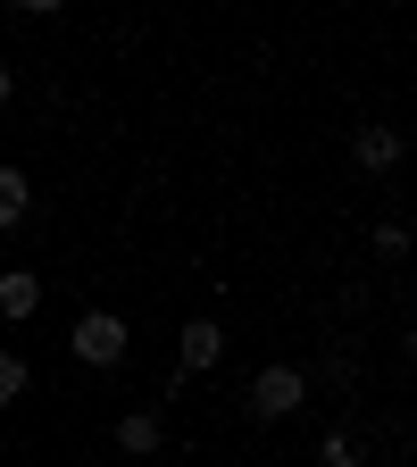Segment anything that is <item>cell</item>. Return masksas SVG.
<instances>
[{"mask_svg":"<svg viewBox=\"0 0 417 467\" xmlns=\"http://www.w3.org/2000/svg\"><path fill=\"white\" fill-rule=\"evenodd\" d=\"M9 92H17V76H9V67H0V109H9Z\"/></svg>","mask_w":417,"mask_h":467,"instance_id":"cell-12","label":"cell"},{"mask_svg":"<svg viewBox=\"0 0 417 467\" xmlns=\"http://www.w3.org/2000/svg\"><path fill=\"white\" fill-rule=\"evenodd\" d=\"M401 350H409V359H417V326H409V334H401Z\"/></svg>","mask_w":417,"mask_h":467,"instance_id":"cell-13","label":"cell"},{"mask_svg":"<svg viewBox=\"0 0 417 467\" xmlns=\"http://www.w3.org/2000/svg\"><path fill=\"white\" fill-rule=\"evenodd\" d=\"M34 309H42V275L9 267V275H0V317H34Z\"/></svg>","mask_w":417,"mask_h":467,"instance_id":"cell-6","label":"cell"},{"mask_svg":"<svg viewBox=\"0 0 417 467\" xmlns=\"http://www.w3.org/2000/svg\"><path fill=\"white\" fill-rule=\"evenodd\" d=\"M401 150H409V142H401L392 126H360V134H350V159H360L368 175H392V167H401Z\"/></svg>","mask_w":417,"mask_h":467,"instance_id":"cell-3","label":"cell"},{"mask_svg":"<svg viewBox=\"0 0 417 467\" xmlns=\"http://www.w3.org/2000/svg\"><path fill=\"white\" fill-rule=\"evenodd\" d=\"M68 350H76L84 368H117V359H126V317L84 309V317H76V334H68Z\"/></svg>","mask_w":417,"mask_h":467,"instance_id":"cell-2","label":"cell"},{"mask_svg":"<svg viewBox=\"0 0 417 467\" xmlns=\"http://www.w3.org/2000/svg\"><path fill=\"white\" fill-rule=\"evenodd\" d=\"M318 467H360V442H350V434H326L318 442Z\"/></svg>","mask_w":417,"mask_h":467,"instance_id":"cell-9","label":"cell"},{"mask_svg":"<svg viewBox=\"0 0 417 467\" xmlns=\"http://www.w3.org/2000/svg\"><path fill=\"white\" fill-rule=\"evenodd\" d=\"M301 400H309V376L292 368V359H276V368H259V376H251V418H267V426H276V418H292Z\"/></svg>","mask_w":417,"mask_h":467,"instance_id":"cell-1","label":"cell"},{"mask_svg":"<svg viewBox=\"0 0 417 467\" xmlns=\"http://www.w3.org/2000/svg\"><path fill=\"white\" fill-rule=\"evenodd\" d=\"M217 359H225V326L217 317H193L184 326V376H209Z\"/></svg>","mask_w":417,"mask_h":467,"instance_id":"cell-4","label":"cell"},{"mask_svg":"<svg viewBox=\"0 0 417 467\" xmlns=\"http://www.w3.org/2000/svg\"><path fill=\"white\" fill-rule=\"evenodd\" d=\"M34 209V184H26V167H0V225H26Z\"/></svg>","mask_w":417,"mask_h":467,"instance_id":"cell-7","label":"cell"},{"mask_svg":"<svg viewBox=\"0 0 417 467\" xmlns=\"http://www.w3.org/2000/svg\"><path fill=\"white\" fill-rule=\"evenodd\" d=\"M26 392V359H17V350H0V409H9Z\"/></svg>","mask_w":417,"mask_h":467,"instance_id":"cell-10","label":"cell"},{"mask_svg":"<svg viewBox=\"0 0 417 467\" xmlns=\"http://www.w3.org/2000/svg\"><path fill=\"white\" fill-rule=\"evenodd\" d=\"M368 243H376V259H409V225H401V217H384Z\"/></svg>","mask_w":417,"mask_h":467,"instance_id":"cell-8","label":"cell"},{"mask_svg":"<svg viewBox=\"0 0 417 467\" xmlns=\"http://www.w3.org/2000/svg\"><path fill=\"white\" fill-rule=\"evenodd\" d=\"M17 9H26V17H58V9H68V0H17Z\"/></svg>","mask_w":417,"mask_h":467,"instance_id":"cell-11","label":"cell"},{"mask_svg":"<svg viewBox=\"0 0 417 467\" xmlns=\"http://www.w3.org/2000/svg\"><path fill=\"white\" fill-rule=\"evenodd\" d=\"M167 442V426H159V409H126V418H117V451H134V459H151Z\"/></svg>","mask_w":417,"mask_h":467,"instance_id":"cell-5","label":"cell"}]
</instances>
